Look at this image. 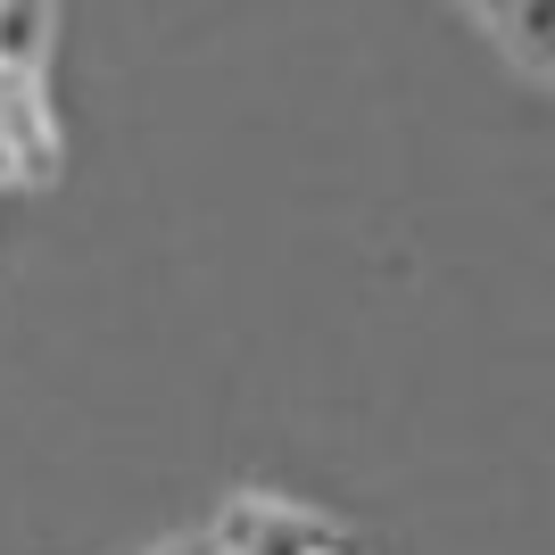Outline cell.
I'll return each mask as SVG.
<instances>
[{"label":"cell","instance_id":"cell-1","mask_svg":"<svg viewBox=\"0 0 555 555\" xmlns=\"http://www.w3.org/2000/svg\"><path fill=\"white\" fill-rule=\"evenodd\" d=\"M216 547L224 555H324V547H340V539H332L315 514H291V506H274V498H249V506H232L224 522H216Z\"/></svg>","mask_w":555,"mask_h":555},{"label":"cell","instance_id":"cell-2","mask_svg":"<svg viewBox=\"0 0 555 555\" xmlns=\"http://www.w3.org/2000/svg\"><path fill=\"white\" fill-rule=\"evenodd\" d=\"M0 141H9V158L25 175H50L59 166V125L42 108V75L25 67H0Z\"/></svg>","mask_w":555,"mask_h":555},{"label":"cell","instance_id":"cell-3","mask_svg":"<svg viewBox=\"0 0 555 555\" xmlns=\"http://www.w3.org/2000/svg\"><path fill=\"white\" fill-rule=\"evenodd\" d=\"M50 59V0H0V67L42 75Z\"/></svg>","mask_w":555,"mask_h":555},{"label":"cell","instance_id":"cell-4","mask_svg":"<svg viewBox=\"0 0 555 555\" xmlns=\"http://www.w3.org/2000/svg\"><path fill=\"white\" fill-rule=\"evenodd\" d=\"M481 9L514 34V50H522L539 75H555V0H481Z\"/></svg>","mask_w":555,"mask_h":555},{"label":"cell","instance_id":"cell-5","mask_svg":"<svg viewBox=\"0 0 555 555\" xmlns=\"http://www.w3.org/2000/svg\"><path fill=\"white\" fill-rule=\"evenodd\" d=\"M175 555H224V547H216V531H208V539H191V547H175Z\"/></svg>","mask_w":555,"mask_h":555},{"label":"cell","instance_id":"cell-6","mask_svg":"<svg viewBox=\"0 0 555 555\" xmlns=\"http://www.w3.org/2000/svg\"><path fill=\"white\" fill-rule=\"evenodd\" d=\"M9 175H25V166H17V158H9V141H0V183H9Z\"/></svg>","mask_w":555,"mask_h":555},{"label":"cell","instance_id":"cell-7","mask_svg":"<svg viewBox=\"0 0 555 555\" xmlns=\"http://www.w3.org/2000/svg\"><path fill=\"white\" fill-rule=\"evenodd\" d=\"M324 555H357V547H324Z\"/></svg>","mask_w":555,"mask_h":555}]
</instances>
